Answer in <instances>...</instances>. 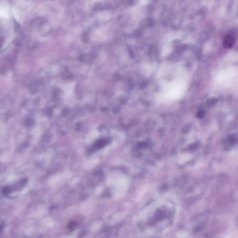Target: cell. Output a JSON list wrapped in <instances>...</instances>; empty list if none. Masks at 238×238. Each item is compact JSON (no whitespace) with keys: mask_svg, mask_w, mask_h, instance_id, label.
Here are the masks:
<instances>
[{"mask_svg":"<svg viewBox=\"0 0 238 238\" xmlns=\"http://www.w3.org/2000/svg\"><path fill=\"white\" fill-rule=\"evenodd\" d=\"M235 36L232 34H229L225 37L223 40V45L225 48H229L232 47L235 43Z\"/></svg>","mask_w":238,"mask_h":238,"instance_id":"cell-1","label":"cell"},{"mask_svg":"<svg viewBox=\"0 0 238 238\" xmlns=\"http://www.w3.org/2000/svg\"><path fill=\"white\" fill-rule=\"evenodd\" d=\"M106 141H99V142H97L95 145V149H100V148H102L103 146H105V145L106 144Z\"/></svg>","mask_w":238,"mask_h":238,"instance_id":"cell-2","label":"cell"},{"mask_svg":"<svg viewBox=\"0 0 238 238\" xmlns=\"http://www.w3.org/2000/svg\"><path fill=\"white\" fill-rule=\"evenodd\" d=\"M76 226H77L76 222H75V221H72L68 225V228L70 230H73L76 227Z\"/></svg>","mask_w":238,"mask_h":238,"instance_id":"cell-3","label":"cell"},{"mask_svg":"<svg viewBox=\"0 0 238 238\" xmlns=\"http://www.w3.org/2000/svg\"><path fill=\"white\" fill-rule=\"evenodd\" d=\"M205 112L204 111H201L198 114V117L199 118H202L204 116Z\"/></svg>","mask_w":238,"mask_h":238,"instance_id":"cell-4","label":"cell"}]
</instances>
